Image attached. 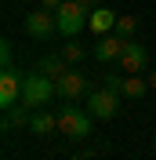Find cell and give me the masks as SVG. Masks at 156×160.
I'll return each instance as SVG.
<instances>
[{"label":"cell","instance_id":"6da1fadb","mask_svg":"<svg viewBox=\"0 0 156 160\" xmlns=\"http://www.w3.org/2000/svg\"><path fill=\"white\" fill-rule=\"evenodd\" d=\"M51 98H58V88H55V80L44 77V73H26L22 77V106H29L33 113L51 106Z\"/></svg>","mask_w":156,"mask_h":160},{"label":"cell","instance_id":"7a4b0ae2","mask_svg":"<svg viewBox=\"0 0 156 160\" xmlns=\"http://www.w3.org/2000/svg\"><path fill=\"white\" fill-rule=\"evenodd\" d=\"M91 113L87 109H80L76 102H62V109H58V131L66 135V138H87L91 131H95V124H91Z\"/></svg>","mask_w":156,"mask_h":160},{"label":"cell","instance_id":"3957f363","mask_svg":"<svg viewBox=\"0 0 156 160\" xmlns=\"http://www.w3.org/2000/svg\"><path fill=\"white\" fill-rule=\"evenodd\" d=\"M55 22H58V37L73 40V37H80V29L91 22V11L80 4V0H66V4L55 11Z\"/></svg>","mask_w":156,"mask_h":160},{"label":"cell","instance_id":"277c9868","mask_svg":"<svg viewBox=\"0 0 156 160\" xmlns=\"http://www.w3.org/2000/svg\"><path fill=\"white\" fill-rule=\"evenodd\" d=\"M120 98L124 95H116V91H109V88H98L87 95V113L95 120H113L120 113Z\"/></svg>","mask_w":156,"mask_h":160},{"label":"cell","instance_id":"5b68a950","mask_svg":"<svg viewBox=\"0 0 156 160\" xmlns=\"http://www.w3.org/2000/svg\"><path fill=\"white\" fill-rule=\"evenodd\" d=\"M26 33H29L33 40H51L55 33H58L55 11H51V8H33L29 15H26Z\"/></svg>","mask_w":156,"mask_h":160},{"label":"cell","instance_id":"8992f818","mask_svg":"<svg viewBox=\"0 0 156 160\" xmlns=\"http://www.w3.org/2000/svg\"><path fill=\"white\" fill-rule=\"evenodd\" d=\"M124 48H127V40H124V37L105 33V37H98V40H95V51H91V55H95L102 66H116L120 55H124Z\"/></svg>","mask_w":156,"mask_h":160},{"label":"cell","instance_id":"52a82bcc","mask_svg":"<svg viewBox=\"0 0 156 160\" xmlns=\"http://www.w3.org/2000/svg\"><path fill=\"white\" fill-rule=\"evenodd\" d=\"M55 88H58V98H62V102H76V98H87V95H91L87 77H84V73H76V69H69L66 77L55 84Z\"/></svg>","mask_w":156,"mask_h":160},{"label":"cell","instance_id":"ba28073f","mask_svg":"<svg viewBox=\"0 0 156 160\" xmlns=\"http://www.w3.org/2000/svg\"><path fill=\"white\" fill-rule=\"evenodd\" d=\"M18 102H22V77L15 66H7V69H0V106L11 109Z\"/></svg>","mask_w":156,"mask_h":160},{"label":"cell","instance_id":"9c48e42d","mask_svg":"<svg viewBox=\"0 0 156 160\" xmlns=\"http://www.w3.org/2000/svg\"><path fill=\"white\" fill-rule=\"evenodd\" d=\"M116 66H120L124 73H145V69H149V51H145V44L127 40V48H124V55H120Z\"/></svg>","mask_w":156,"mask_h":160},{"label":"cell","instance_id":"30bf717a","mask_svg":"<svg viewBox=\"0 0 156 160\" xmlns=\"http://www.w3.org/2000/svg\"><path fill=\"white\" fill-rule=\"evenodd\" d=\"M116 18H120V15H116L113 8H102V4H98V8L91 11L87 29H91V33H98V37H105V33H113V29H116Z\"/></svg>","mask_w":156,"mask_h":160},{"label":"cell","instance_id":"8fae6325","mask_svg":"<svg viewBox=\"0 0 156 160\" xmlns=\"http://www.w3.org/2000/svg\"><path fill=\"white\" fill-rule=\"evenodd\" d=\"M37 73H44V77H51L55 84H58V80L69 73V62H66V55H62V51H58V55H44V58L37 62Z\"/></svg>","mask_w":156,"mask_h":160},{"label":"cell","instance_id":"7c38bea8","mask_svg":"<svg viewBox=\"0 0 156 160\" xmlns=\"http://www.w3.org/2000/svg\"><path fill=\"white\" fill-rule=\"evenodd\" d=\"M29 131L37 135V138L55 135V131H58V113H44V109H37V113L29 117Z\"/></svg>","mask_w":156,"mask_h":160},{"label":"cell","instance_id":"4fadbf2b","mask_svg":"<svg viewBox=\"0 0 156 160\" xmlns=\"http://www.w3.org/2000/svg\"><path fill=\"white\" fill-rule=\"evenodd\" d=\"M29 117H33V109L29 106H11V109H4V131H15V128H29Z\"/></svg>","mask_w":156,"mask_h":160},{"label":"cell","instance_id":"5bb4252c","mask_svg":"<svg viewBox=\"0 0 156 160\" xmlns=\"http://www.w3.org/2000/svg\"><path fill=\"white\" fill-rule=\"evenodd\" d=\"M149 95V77H142V73H127L124 80V98H145Z\"/></svg>","mask_w":156,"mask_h":160},{"label":"cell","instance_id":"9a60e30c","mask_svg":"<svg viewBox=\"0 0 156 160\" xmlns=\"http://www.w3.org/2000/svg\"><path fill=\"white\" fill-rule=\"evenodd\" d=\"M62 55H66V62L69 66H80V62L87 58V48H84V40H66V48H62Z\"/></svg>","mask_w":156,"mask_h":160},{"label":"cell","instance_id":"2e32d148","mask_svg":"<svg viewBox=\"0 0 156 160\" xmlns=\"http://www.w3.org/2000/svg\"><path fill=\"white\" fill-rule=\"evenodd\" d=\"M113 33H116V37H124V40H131V37L138 33V18H134V15H120Z\"/></svg>","mask_w":156,"mask_h":160},{"label":"cell","instance_id":"e0dca14e","mask_svg":"<svg viewBox=\"0 0 156 160\" xmlns=\"http://www.w3.org/2000/svg\"><path fill=\"white\" fill-rule=\"evenodd\" d=\"M124 80H127V73L120 69V66H109V73H105V88H109V91L124 95Z\"/></svg>","mask_w":156,"mask_h":160},{"label":"cell","instance_id":"ac0fdd59","mask_svg":"<svg viewBox=\"0 0 156 160\" xmlns=\"http://www.w3.org/2000/svg\"><path fill=\"white\" fill-rule=\"evenodd\" d=\"M7 66H15V44L4 37L0 40V69H7Z\"/></svg>","mask_w":156,"mask_h":160},{"label":"cell","instance_id":"d6986e66","mask_svg":"<svg viewBox=\"0 0 156 160\" xmlns=\"http://www.w3.org/2000/svg\"><path fill=\"white\" fill-rule=\"evenodd\" d=\"M40 4H44V8H51V11H58L62 4H66V0H40Z\"/></svg>","mask_w":156,"mask_h":160},{"label":"cell","instance_id":"ffe728a7","mask_svg":"<svg viewBox=\"0 0 156 160\" xmlns=\"http://www.w3.org/2000/svg\"><path fill=\"white\" fill-rule=\"evenodd\" d=\"M149 88H156V66L149 69Z\"/></svg>","mask_w":156,"mask_h":160},{"label":"cell","instance_id":"44dd1931","mask_svg":"<svg viewBox=\"0 0 156 160\" xmlns=\"http://www.w3.org/2000/svg\"><path fill=\"white\" fill-rule=\"evenodd\" d=\"M153 153H156V135H153Z\"/></svg>","mask_w":156,"mask_h":160},{"label":"cell","instance_id":"7402d4cb","mask_svg":"<svg viewBox=\"0 0 156 160\" xmlns=\"http://www.w3.org/2000/svg\"><path fill=\"white\" fill-rule=\"evenodd\" d=\"M18 4H26V0H18Z\"/></svg>","mask_w":156,"mask_h":160}]
</instances>
